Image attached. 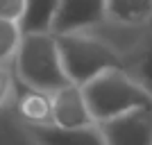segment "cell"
<instances>
[{
    "label": "cell",
    "mask_w": 152,
    "mask_h": 145,
    "mask_svg": "<svg viewBox=\"0 0 152 145\" xmlns=\"http://www.w3.org/2000/svg\"><path fill=\"white\" fill-rule=\"evenodd\" d=\"M16 73L25 86L48 95L73 84L64 70L57 36L52 32L23 34L20 48L16 52Z\"/></svg>",
    "instance_id": "obj_1"
},
{
    "label": "cell",
    "mask_w": 152,
    "mask_h": 145,
    "mask_svg": "<svg viewBox=\"0 0 152 145\" xmlns=\"http://www.w3.org/2000/svg\"><path fill=\"white\" fill-rule=\"evenodd\" d=\"M18 111L30 125H45L52 122V95L41 91H30L18 102Z\"/></svg>",
    "instance_id": "obj_11"
},
{
    "label": "cell",
    "mask_w": 152,
    "mask_h": 145,
    "mask_svg": "<svg viewBox=\"0 0 152 145\" xmlns=\"http://www.w3.org/2000/svg\"><path fill=\"white\" fill-rule=\"evenodd\" d=\"M107 20V0H61L52 23V34H75Z\"/></svg>",
    "instance_id": "obj_5"
},
{
    "label": "cell",
    "mask_w": 152,
    "mask_h": 145,
    "mask_svg": "<svg viewBox=\"0 0 152 145\" xmlns=\"http://www.w3.org/2000/svg\"><path fill=\"white\" fill-rule=\"evenodd\" d=\"M125 70L132 75L134 82L152 95V36L143 39V43L136 45V50L125 55Z\"/></svg>",
    "instance_id": "obj_10"
},
{
    "label": "cell",
    "mask_w": 152,
    "mask_h": 145,
    "mask_svg": "<svg viewBox=\"0 0 152 145\" xmlns=\"http://www.w3.org/2000/svg\"><path fill=\"white\" fill-rule=\"evenodd\" d=\"M9 95H12V77L7 75V70L0 68V107L7 102Z\"/></svg>",
    "instance_id": "obj_14"
},
{
    "label": "cell",
    "mask_w": 152,
    "mask_h": 145,
    "mask_svg": "<svg viewBox=\"0 0 152 145\" xmlns=\"http://www.w3.org/2000/svg\"><path fill=\"white\" fill-rule=\"evenodd\" d=\"M20 41H23V30H20L18 20L0 18V63L16 57Z\"/></svg>",
    "instance_id": "obj_12"
},
{
    "label": "cell",
    "mask_w": 152,
    "mask_h": 145,
    "mask_svg": "<svg viewBox=\"0 0 152 145\" xmlns=\"http://www.w3.org/2000/svg\"><path fill=\"white\" fill-rule=\"evenodd\" d=\"M30 134L39 145H107L95 125L68 129L55 122H45V125H30Z\"/></svg>",
    "instance_id": "obj_7"
},
{
    "label": "cell",
    "mask_w": 152,
    "mask_h": 145,
    "mask_svg": "<svg viewBox=\"0 0 152 145\" xmlns=\"http://www.w3.org/2000/svg\"><path fill=\"white\" fill-rule=\"evenodd\" d=\"M59 55L64 70L73 84L84 86L93 77L114 68H125V55L109 45L102 39H95L86 32L59 34L57 36Z\"/></svg>",
    "instance_id": "obj_3"
},
{
    "label": "cell",
    "mask_w": 152,
    "mask_h": 145,
    "mask_svg": "<svg viewBox=\"0 0 152 145\" xmlns=\"http://www.w3.org/2000/svg\"><path fill=\"white\" fill-rule=\"evenodd\" d=\"M152 18V0H107V20L125 27L145 25Z\"/></svg>",
    "instance_id": "obj_9"
},
{
    "label": "cell",
    "mask_w": 152,
    "mask_h": 145,
    "mask_svg": "<svg viewBox=\"0 0 152 145\" xmlns=\"http://www.w3.org/2000/svg\"><path fill=\"white\" fill-rule=\"evenodd\" d=\"M52 122L59 127H68V129L95 125L82 86L68 84L59 88L57 93H52Z\"/></svg>",
    "instance_id": "obj_6"
},
{
    "label": "cell",
    "mask_w": 152,
    "mask_h": 145,
    "mask_svg": "<svg viewBox=\"0 0 152 145\" xmlns=\"http://www.w3.org/2000/svg\"><path fill=\"white\" fill-rule=\"evenodd\" d=\"M82 91L95 122L127 114L132 109L152 107V95L134 82L125 68H114L93 77L82 86Z\"/></svg>",
    "instance_id": "obj_2"
},
{
    "label": "cell",
    "mask_w": 152,
    "mask_h": 145,
    "mask_svg": "<svg viewBox=\"0 0 152 145\" xmlns=\"http://www.w3.org/2000/svg\"><path fill=\"white\" fill-rule=\"evenodd\" d=\"M59 2L61 0H25V12H23V18L18 20L23 34L52 32Z\"/></svg>",
    "instance_id": "obj_8"
},
{
    "label": "cell",
    "mask_w": 152,
    "mask_h": 145,
    "mask_svg": "<svg viewBox=\"0 0 152 145\" xmlns=\"http://www.w3.org/2000/svg\"><path fill=\"white\" fill-rule=\"evenodd\" d=\"M25 12V0H0V18L20 20Z\"/></svg>",
    "instance_id": "obj_13"
},
{
    "label": "cell",
    "mask_w": 152,
    "mask_h": 145,
    "mask_svg": "<svg viewBox=\"0 0 152 145\" xmlns=\"http://www.w3.org/2000/svg\"><path fill=\"white\" fill-rule=\"evenodd\" d=\"M107 145H152V107L95 122Z\"/></svg>",
    "instance_id": "obj_4"
}]
</instances>
